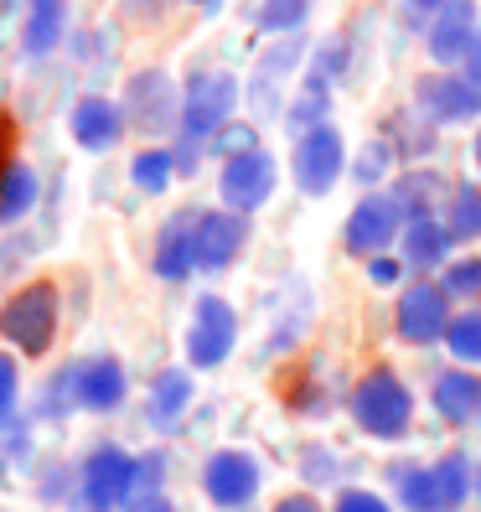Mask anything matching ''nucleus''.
I'll use <instances>...</instances> for the list:
<instances>
[{
	"label": "nucleus",
	"mask_w": 481,
	"mask_h": 512,
	"mask_svg": "<svg viewBox=\"0 0 481 512\" xmlns=\"http://www.w3.org/2000/svg\"><path fill=\"white\" fill-rule=\"evenodd\" d=\"M388 487H394L404 512H461L471 487H476V466L461 456V450L440 456L435 466H425V461H394V466H388Z\"/></svg>",
	"instance_id": "1"
},
{
	"label": "nucleus",
	"mask_w": 481,
	"mask_h": 512,
	"mask_svg": "<svg viewBox=\"0 0 481 512\" xmlns=\"http://www.w3.org/2000/svg\"><path fill=\"white\" fill-rule=\"evenodd\" d=\"M347 414H352V425L373 440H404L409 425H414V394L394 368H373V373L357 378V388L347 394Z\"/></svg>",
	"instance_id": "2"
},
{
	"label": "nucleus",
	"mask_w": 481,
	"mask_h": 512,
	"mask_svg": "<svg viewBox=\"0 0 481 512\" xmlns=\"http://www.w3.org/2000/svg\"><path fill=\"white\" fill-rule=\"evenodd\" d=\"M0 337H6L21 357H42L57 337V285L32 280L16 295H6V306H0Z\"/></svg>",
	"instance_id": "3"
},
{
	"label": "nucleus",
	"mask_w": 481,
	"mask_h": 512,
	"mask_svg": "<svg viewBox=\"0 0 481 512\" xmlns=\"http://www.w3.org/2000/svg\"><path fill=\"white\" fill-rule=\"evenodd\" d=\"M238 109V78L233 73H192L182 88V140L213 145Z\"/></svg>",
	"instance_id": "4"
},
{
	"label": "nucleus",
	"mask_w": 481,
	"mask_h": 512,
	"mask_svg": "<svg viewBox=\"0 0 481 512\" xmlns=\"http://www.w3.org/2000/svg\"><path fill=\"white\" fill-rule=\"evenodd\" d=\"M130 394V378L119 368V357H83V363H68L57 373L52 394L47 399H63L78 409H94V414H114Z\"/></svg>",
	"instance_id": "5"
},
{
	"label": "nucleus",
	"mask_w": 481,
	"mask_h": 512,
	"mask_svg": "<svg viewBox=\"0 0 481 512\" xmlns=\"http://www.w3.org/2000/svg\"><path fill=\"white\" fill-rule=\"evenodd\" d=\"M78 502L83 512H119L135 502V456L119 445H94L78 471Z\"/></svg>",
	"instance_id": "6"
},
{
	"label": "nucleus",
	"mask_w": 481,
	"mask_h": 512,
	"mask_svg": "<svg viewBox=\"0 0 481 512\" xmlns=\"http://www.w3.org/2000/svg\"><path fill=\"white\" fill-rule=\"evenodd\" d=\"M404 223H409V213H404V202L394 192H368L352 207V218L342 228V244L357 259H383V249L404 238Z\"/></svg>",
	"instance_id": "7"
},
{
	"label": "nucleus",
	"mask_w": 481,
	"mask_h": 512,
	"mask_svg": "<svg viewBox=\"0 0 481 512\" xmlns=\"http://www.w3.org/2000/svg\"><path fill=\"white\" fill-rule=\"evenodd\" d=\"M238 347V311L223 295H202L192 306V326H187V363L197 373L223 368Z\"/></svg>",
	"instance_id": "8"
},
{
	"label": "nucleus",
	"mask_w": 481,
	"mask_h": 512,
	"mask_svg": "<svg viewBox=\"0 0 481 512\" xmlns=\"http://www.w3.org/2000/svg\"><path fill=\"white\" fill-rule=\"evenodd\" d=\"M125 119L140 135H171L182 130V94H176L171 73L145 68L125 83Z\"/></svg>",
	"instance_id": "9"
},
{
	"label": "nucleus",
	"mask_w": 481,
	"mask_h": 512,
	"mask_svg": "<svg viewBox=\"0 0 481 512\" xmlns=\"http://www.w3.org/2000/svg\"><path fill=\"white\" fill-rule=\"evenodd\" d=\"M290 171H295V187L306 192V197H326L337 182H342V171H347V145L332 125H321L311 135H300L295 140V156H290Z\"/></svg>",
	"instance_id": "10"
},
{
	"label": "nucleus",
	"mask_w": 481,
	"mask_h": 512,
	"mask_svg": "<svg viewBox=\"0 0 481 512\" xmlns=\"http://www.w3.org/2000/svg\"><path fill=\"white\" fill-rule=\"evenodd\" d=\"M275 182H280V171H275V156L259 145L249 150V156H233L223 161V176H218V197L228 213H259V207L275 197Z\"/></svg>",
	"instance_id": "11"
},
{
	"label": "nucleus",
	"mask_w": 481,
	"mask_h": 512,
	"mask_svg": "<svg viewBox=\"0 0 481 512\" xmlns=\"http://www.w3.org/2000/svg\"><path fill=\"white\" fill-rule=\"evenodd\" d=\"M259 461L249 456V450H213L202 466V492L207 502H213L218 512H238V507H249L259 497Z\"/></svg>",
	"instance_id": "12"
},
{
	"label": "nucleus",
	"mask_w": 481,
	"mask_h": 512,
	"mask_svg": "<svg viewBox=\"0 0 481 512\" xmlns=\"http://www.w3.org/2000/svg\"><path fill=\"white\" fill-rule=\"evenodd\" d=\"M450 295L445 285H430V280H419L399 295V311H394V326H399V337L409 347H435L445 342V331H450Z\"/></svg>",
	"instance_id": "13"
},
{
	"label": "nucleus",
	"mask_w": 481,
	"mask_h": 512,
	"mask_svg": "<svg viewBox=\"0 0 481 512\" xmlns=\"http://www.w3.org/2000/svg\"><path fill=\"white\" fill-rule=\"evenodd\" d=\"M414 104L425 109L430 125H471L481 119V83L466 73H425L414 83Z\"/></svg>",
	"instance_id": "14"
},
{
	"label": "nucleus",
	"mask_w": 481,
	"mask_h": 512,
	"mask_svg": "<svg viewBox=\"0 0 481 512\" xmlns=\"http://www.w3.org/2000/svg\"><path fill=\"white\" fill-rule=\"evenodd\" d=\"M192 238H197V269L218 275V269H228L238 254H244L249 218L228 213V207H207V213H197V223H192Z\"/></svg>",
	"instance_id": "15"
},
{
	"label": "nucleus",
	"mask_w": 481,
	"mask_h": 512,
	"mask_svg": "<svg viewBox=\"0 0 481 512\" xmlns=\"http://www.w3.org/2000/svg\"><path fill=\"white\" fill-rule=\"evenodd\" d=\"M476 37H481V16H476L471 0H445L430 21V32H425V47L440 68H450V63H466Z\"/></svg>",
	"instance_id": "16"
},
{
	"label": "nucleus",
	"mask_w": 481,
	"mask_h": 512,
	"mask_svg": "<svg viewBox=\"0 0 481 512\" xmlns=\"http://www.w3.org/2000/svg\"><path fill=\"white\" fill-rule=\"evenodd\" d=\"M125 125H130L125 104H114L104 94H83L73 104V114H68V130H73V140L83 150H114L119 140H125Z\"/></svg>",
	"instance_id": "17"
},
{
	"label": "nucleus",
	"mask_w": 481,
	"mask_h": 512,
	"mask_svg": "<svg viewBox=\"0 0 481 512\" xmlns=\"http://www.w3.org/2000/svg\"><path fill=\"white\" fill-rule=\"evenodd\" d=\"M430 404L445 425H481V373L471 368H450L435 378Z\"/></svg>",
	"instance_id": "18"
},
{
	"label": "nucleus",
	"mask_w": 481,
	"mask_h": 512,
	"mask_svg": "<svg viewBox=\"0 0 481 512\" xmlns=\"http://www.w3.org/2000/svg\"><path fill=\"white\" fill-rule=\"evenodd\" d=\"M192 223L197 213H176L161 233H156V254H150V264H156L161 280H187L197 269V238H192Z\"/></svg>",
	"instance_id": "19"
},
{
	"label": "nucleus",
	"mask_w": 481,
	"mask_h": 512,
	"mask_svg": "<svg viewBox=\"0 0 481 512\" xmlns=\"http://www.w3.org/2000/svg\"><path fill=\"white\" fill-rule=\"evenodd\" d=\"M68 32V0H26L21 16V52L26 57H47Z\"/></svg>",
	"instance_id": "20"
},
{
	"label": "nucleus",
	"mask_w": 481,
	"mask_h": 512,
	"mask_svg": "<svg viewBox=\"0 0 481 512\" xmlns=\"http://www.w3.org/2000/svg\"><path fill=\"white\" fill-rule=\"evenodd\" d=\"M187 409H192V373L187 368H166V373H156V383H150V425L156 430H176L187 419Z\"/></svg>",
	"instance_id": "21"
},
{
	"label": "nucleus",
	"mask_w": 481,
	"mask_h": 512,
	"mask_svg": "<svg viewBox=\"0 0 481 512\" xmlns=\"http://www.w3.org/2000/svg\"><path fill=\"white\" fill-rule=\"evenodd\" d=\"M399 244H404V264H409V269H440L456 238H450L445 218H435V213H430V218H409Z\"/></svg>",
	"instance_id": "22"
},
{
	"label": "nucleus",
	"mask_w": 481,
	"mask_h": 512,
	"mask_svg": "<svg viewBox=\"0 0 481 512\" xmlns=\"http://www.w3.org/2000/svg\"><path fill=\"white\" fill-rule=\"evenodd\" d=\"M326 114H332V83H326L321 73H306V78H300V94L290 99V130H295V140L321 130Z\"/></svg>",
	"instance_id": "23"
},
{
	"label": "nucleus",
	"mask_w": 481,
	"mask_h": 512,
	"mask_svg": "<svg viewBox=\"0 0 481 512\" xmlns=\"http://www.w3.org/2000/svg\"><path fill=\"white\" fill-rule=\"evenodd\" d=\"M37 192H42L37 171L11 161V166H6V176H0V223H21V218L37 207Z\"/></svg>",
	"instance_id": "24"
},
{
	"label": "nucleus",
	"mask_w": 481,
	"mask_h": 512,
	"mask_svg": "<svg viewBox=\"0 0 481 512\" xmlns=\"http://www.w3.org/2000/svg\"><path fill=\"white\" fill-rule=\"evenodd\" d=\"M295 63H300V42H295V37H285L275 52L259 57V73H254V109H259V114H269V104H275V83H280Z\"/></svg>",
	"instance_id": "25"
},
{
	"label": "nucleus",
	"mask_w": 481,
	"mask_h": 512,
	"mask_svg": "<svg viewBox=\"0 0 481 512\" xmlns=\"http://www.w3.org/2000/svg\"><path fill=\"white\" fill-rule=\"evenodd\" d=\"M445 228L456 244H476L481 238V187H456L445 202Z\"/></svg>",
	"instance_id": "26"
},
{
	"label": "nucleus",
	"mask_w": 481,
	"mask_h": 512,
	"mask_svg": "<svg viewBox=\"0 0 481 512\" xmlns=\"http://www.w3.org/2000/svg\"><path fill=\"white\" fill-rule=\"evenodd\" d=\"M171 176H176V156H171V150H140V156L130 161V182L145 197H161L171 187Z\"/></svg>",
	"instance_id": "27"
},
{
	"label": "nucleus",
	"mask_w": 481,
	"mask_h": 512,
	"mask_svg": "<svg viewBox=\"0 0 481 512\" xmlns=\"http://www.w3.org/2000/svg\"><path fill=\"white\" fill-rule=\"evenodd\" d=\"M445 347H450V357H456L461 368H476L481 363V311H461L456 321H450Z\"/></svg>",
	"instance_id": "28"
},
{
	"label": "nucleus",
	"mask_w": 481,
	"mask_h": 512,
	"mask_svg": "<svg viewBox=\"0 0 481 512\" xmlns=\"http://www.w3.org/2000/svg\"><path fill=\"white\" fill-rule=\"evenodd\" d=\"M311 16V0H264L259 6V32H300Z\"/></svg>",
	"instance_id": "29"
},
{
	"label": "nucleus",
	"mask_w": 481,
	"mask_h": 512,
	"mask_svg": "<svg viewBox=\"0 0 481 512\" xmlns=\"http://www.w3.org/2000/svg\"><path fill=\"white\" fill-rule=\"evenodd\" d=\"M445 295L450 300H476L481 295V259H456V264H445V275H440Z\"/></svg>",
	"instance_id": "30"
},
{
	"label": "nucleus",
	"mask_w": 481,
	"mask_h": 512,
	"mask_svg": "<svg viewBox=\"0 0 481 512\" xmlns=\"http://www.w3.org/2000/svg\"><path fill=\"white\" fill-rule=\"evenodd\" d=\"M394 156H399L394 140H368L363 156H357V166H352V176H357V182H378V176L394 166Z\"/></svg>",
	"instance_id": "31"
},
{
	"label": "nucleus",
	"mask_w": 481,
	"mask_h": 512,
	"mask_svg": "<svg viewBox=\"0 0 481 512\" xmlns=\"http://www.w3.org/2000/svg\"><path fill=\"white\" fill-rule=\"evenodd\" d=\"M161 481H166V456H161V450L135 456V502L140 497H161Z\"/></svg>",
	"instance_id": "32"
},
{
	"label": "nucleus",
	"mask_w": 481,
	"mask_h": 512,
	"mask_svg": "<svg viewBox=\"0 0 481 512\" xmlns=\"http://www.w3.org/2000/svg\"><path fill=\"white\" fill-rule=\"evenodd\" d=\"M213 150H218V156L223 161H233V156H249V150H259V135H254V125H238V119H233V125L213 140Z\"/></svg>",
	"instance_id": "33"
},
{
	"label": "nucleus",
	"mask_w": 481,
	"mask_h": 512,
	"mask_svg": "<svg viewBox=\"0 0 481 512\" xmlns=\"http://www.w3.org/2000/svg\"><path fill=\"white\" fill-rule=\"evenodd\" d=\"M16 394H21V368H16V357H11V352H0V425L11 419Z\"/></svg>",
	"instance_id": "34"
},
{
	"label": "nucleus",
	"mask_w": 481,
	"mask_h": 512,
	"mask_svg": "<svg viewBox=\"0 0 481 512\" xmlns=\"http://www.w3.org/2000/svg\"><path fill=\"white\" fill-rule=\"evenodd\" d=\"M332 512H394V507H388L378 492H368V487H342Z\"/></svg>",
	"instance_id": "35"
},
{
	"label": "nucleus",
	"mask_w": 481,
	"mask_h": 512,
	"mask_svg": "<svg viewBox=\"0 0 481 512\" xmlns=\"http://www.w3.org/2000/svg\"><path fill=\"white\" fill-rule=\"evenodd\" d=\"M399 275H404V259H368V280L373 285H399Z\"/></svg>",
	"instance_id": "36"
},
{
	"label": "nucleus",
	"mask_w": 481,
	"mask_h": 512,
	"mask_svg": "<svg viewBox=\"0 0 481 512\" xmlns=\"http://www.w3.org/2000/svg\"><path fill=\"white\" fill-rule=\"evenodd\" d=\"M275 512H321V502H316L311 492H290V497L275 502Z\"/></svg>",
	"instance_id": "37"
},
{
	"label": "nucleus",
	"mask_w": 481,
	"mask_h": 512,
	"mask_svg": "<svg viewBox=\"0 0 481 512\" xmlns=\"http://www.w3.org/2000/svg\"><path fill=\"white\" fill-rule=\"evenodd\" d=\"M11 145H16V125H11V114H0V176L11 166Z\"/></svg>",
	"instance_id": "38"
},
{
	"label": "nucleus",
	"mask_w": 481,
	"mask_h": 512,
	"mask_svg": "<svg viewBox=\"0 0 481 512\" xmlns=\"http://www.w3.org/2000/svg\"><path fill=\"white\" fill-rule=\"evenodd\" d=\"M306 471H311V481L332 476V466H326V450H321V445H311V450H306Z\"/></svg>",
	"instance_id": "39"
},
{
	"label": "nucleus",
	"mask_w": 481,
	"mask_h": 512,
	"mask_svg": "<svg viewBox=\"0 0 481 512\" xmlns=\"http://www.w3.org/2000/svg\"><path fill=\"white\" fill-rule=\"evenodd\" d=\"M130 512H176V502L161 492V497H140V502H130Z\"/></svg>",
	"instance_id": "40"
},
{
	"label": "nucleus",
	"mask_w": 481,
	"mask_h": 512,
	"mask_svg": "<svg viewBox=\"0 0 481 512\" xmlns=\"http://www.w3.org/2000/svg\"><path fill=\"white\" fill-rule=\"evenodd\" d=\"M466 78L481 83V37H476V47H471V57H466Z\"/></svg>",
	"instance_id": "41"
},
{
	"label": "nucleus",
	"mask_w": 481,
	"mask_h": 512,
	"mask_svg": "<svg viewBox=\"0 0 481 512\" xmlns=\"http://www.w3.org/2000/svg\"><path fill=\"white\" fill-rule=\"evenodd\" d=\"M409 6H414V11H440L445 0H409Z\"/></svg>",
	"instance_id": "42"
},
{
	"label": "nucleus",
	"mask_w": 481,
	"mask_h": 512,
	"mask_svg": "<svg viewBox=\"0 0 481 512\" xmlns=\"http://www.w3.org/2000/svg\"><path fill=\"white\" fill-rule=\"evenodd\" d=\"M476 171H481V135H476Z\"/></svg>",
	"instance_id": "43"
},
{
	"label": "nucleus",
	"mask_w": 481,
	"mask_h": 512,
	"mask_svg": "<svg viewBox=\"0 0 481 512\" xmlns=\"http://www.w3.org/2000/svg\"><path fill=\"white\" fill-rule=\"evenodd\" d=\"M0 6H11V0H0Z\"/></svg>",
	"instance_id": "44"
},
{
	"label": "nucleus",
	"mask_w": 481,
	"mask_h": 512,
	"mask_svg": "<svg viewBox=\"0 0 481 512\" xmlns=\"http://www.w3.org/2000/svg\"><path fill=\"white\" fill-rule=\"evenodd\" d=\"M197 6H207V0H197Z\"/></svg>",
	"instance_id": "45"
}]
</instances>
